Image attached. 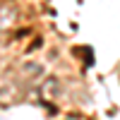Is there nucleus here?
<instances>
[{
  "label": "nucleus",
  "mask_w": 120,
  "mask_h": 120,
  "mask_svg": "<svg viewBox=\"0 0 120 120\" xmlns=\"http://www.w3.org/2000/svg\"><path fill=\"white\" fill-rule=\"evenodd\" d=\"M12 19H15V10L7 7V5H0V29L10 26V24H12Z\"/></svg>",
  "instance_id": "nucleus-1"
}]
</instances>
